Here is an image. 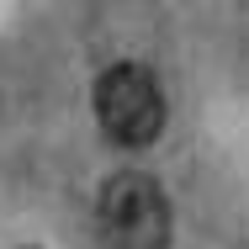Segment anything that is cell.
<instances>
[{"label":"cell","instance_id":"cell-2","mask_svg":"<svg viewBox=\"0 0 249 249\" xmlns=\"http://www.w3.org/2000/svg\"><path fill=\"white\" fill-rule=\"evenodd\" d=\"M96 122H101V133L111 143L149 149L154 138H159V127H164V96H159L154 74L138 69V64L106 69L101 85H96Z\"/></svg>","mask_w":249,"mask_h":249},{"label":"cell","instance_id":"cell-1","mask_svg":"<svg viewBox=\"0 0 249 249\" xmlns=\"http://www.w3.org/2000/svg\"><path fill=\"white\" fill-rule=\"evenodd\" d=\"M101 233L111 249H170V201L154 175L122 170L101 191Z\"/></svg>","mask_w":249,"mask_h":249}]
</instances>
